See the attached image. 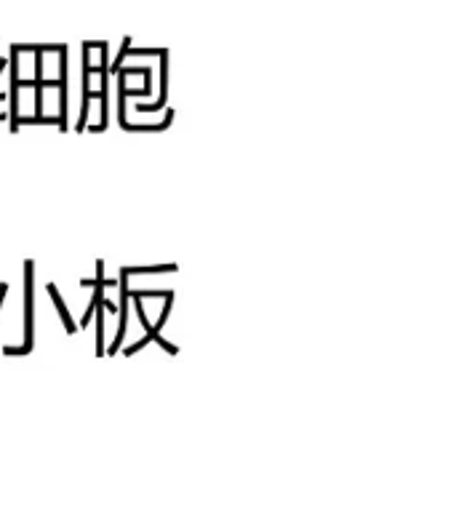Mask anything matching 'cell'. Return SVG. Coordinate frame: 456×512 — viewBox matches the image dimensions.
Masks as SVG:
<instances>
[{
    "mask_svg": "<svg viewBox=\"0 0 456 512\" xmlns=\"http://www.w3.org/2000/svg\"><path fill=\"white\" fill-rule=\"evenodd\" d=\"M32 267L35 264L27 262L24 264V350L30 352L32 350Z\"/></svg>",
    "mask_w": 456,
    "mask_h": 512,
    "instance_id": "obj_1",
    "label": "cell"
},
{
    "mask_svg": "<svg viewBox=\"0 0 456 512\" xmlns=\"http://www.w3.org/2000/svg\"><path fill=\"white\" fill-rule=\"evenodd\" d=\"M48 294H51V299H54L56 310L62 312V320H64V328H67V334H75V331H78V326H75V323H72V320H70V312H67L64 302H62V299H59V291H56L54 283H48Z\"/></svg>",
    "mask_w": 456,
    "mask_h": 512,
    "instance_id": "obj_2",
    "label": "cell"
},
{
    "mask_svg": "<svg viewBox=\"0 0 456 512\" xmlns=\"http://www.w3.org/2000/svg\"><path fill=\"white\" fill-rule=\"evenodd\" d=\"M6 291H8L6 283H0V304H3V296H6Z\"/></svg>",
    "mask_w": 456,
    "mask_h": 512,
    "instance_id": "obj_3",
    "label": "cell"
}]
</instances>
